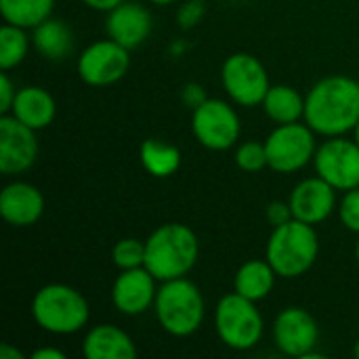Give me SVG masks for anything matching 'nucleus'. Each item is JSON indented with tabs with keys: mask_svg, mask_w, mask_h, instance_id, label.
<instances>
[{
	"mask_svg": "<svg viewBox=\"0 0 359 359\" xmlns=\"http://www.w3.org/2000/svg\"><path fill=\"white\" fill-rule=\"evenodd\" d=\"M44 210L42 194L29 183H11L0 194V215L15 227L34 225Z\"/></svg>",
	"mask_w": 359,
	"mask_h": 359,
	"instance_id": "17",
	"label": "nucleus"
},
{
	"mask_svg": "<svg viewBox=\"0 0 359 359\" xmlns=\"http://www.w3.org/2000/svg\"><path fill=\"white\" fill-rule=\"evenodd\" d=\"M265 149L269 168L276 172H294L316 158V139L309 126L290 122L282 124L269 135Z\"/></svg>",
	"mask_w": 359,
	"mask_h": 359,
	"instance_id": "7",
	"label": "nucleus"
},
{
	"mask_svg": "<svg viewBox=\"0 0 359 359\" xmlns=\"http://www.w3.org/2000/svg\"><path fill=\"white\" fill-rule=\"evenodd\" d=\"M288 204L292 208V219L309 225L322 223L334 210V187L322 177L307 179L294 187Z\"/></svg>",
	"mask_w": 359,
	"mask_h": 359,
	"instance_id": "15",
	"label": "nucleus"
},
{
	"mask_svg": "<svg viewBox=\"0 0 359 359\" xmlns=\"http://www.w3.org/2000/svg\"><path fill=\"white\" fill-rule=\"evenodd\" d=\"M154 276L147 267H135L124 269L122 276L114 282L111 288V301L118 311L124 316H139L145 313L151 303H156V284Z\"/></svg>",
	"mask_w": 359,
	"mask_h": 359,
	"instance_id": "14",
	"label": "nucleus"
},
{
	"mask_svg": "<svg viewBox=\"0 0 359 359\" xmlns=\"http://www.w3.org/2000/svg\"><path fill=\"white\" fill-rule=\"evenodd\" d=\"M84 4H88L90 8H95V11H114L118 4H122L124 0H82Z\"/></svg>",
	"mask_w": 359,
	"mask_h": 359,
	"instance_id": "33",
	"label": "nucleus"
},
{
	"mask_svg": "<svg viewBox=\"0 0 359 359\" xmlns=\"http://www.w3.org/2000/svg\"><path fill=\"white\" fill-rule=\"evenodd\" d=\"M290 217H292V208H290V204L273 202V204H269V206H267V219H269V223H271L273 227L288 223V221H290Z\"/></svg>",
	"mask_w": 359,
	"mask_h": 359,
	"instance_id": "31",
	"label": "nucleus"
},
{
	"mask_svg": "<svg viewBox=\"0 0 359 359\" xmlns=\"http://www.w3.org/2000/svg\"><path fill=\"white\" fill-rule=\"evenodd\" d=\"M32 359H65V355L61 353V351H57V349H40V351H36Z\"/></svg>",
	"mask_w": 359,
	"mask_h": 359,
	"instance_id": "34",
	"label": "nucleus"
},
{
	"mask_svg": "<svg viewBox=\"0 0 359 359\" xmlns=\"http://www.w3.org/2000/svg\"><path fill=\"white\" fill-rule=\"evenodd\" d=\"M34 44L38 53L50 61H61L72 53L74 36L72 29L59 19H46L34 27Z\"/></svg>",
	"mask_w": 359,
	"mask_h": 359,
	"instance_id": "20",
	"label": "nucleus"
},
{
	"mask_svg": "<svg viewBox=\"0 0 359 359\" xmlns=\"http://www.w3.org/2000/svg\"><path fill=\"white\" fill-rule=\"evenodd\" d=\"M202 15H204V2L202 0H189L187 4H183L179 8L177 19H179V25L183 29H189V27H194L200 21Z\"/></svg>",
	"mask_w": 359,
	"mask_h": 359,
	"instance_id": "29",
	"label": "nucleus"
},
{
	"mask_svg": "<svg viewBox=\"0 0 359 359\" xmlns=\"http://www.w3.org/2000/svg\"><path fill=\"white\" fill-rule=\"evenodd\" d=\"M215 322L219 339L236 351L252 349L263 337V318L255 307V301L238 292L221 299Z\"/></svg>",
	"mask_w": 359,
	"mask_h": 359,
	"instance_id": "6",
	"label": "nucleus"
},
{
	"mask_svg": "<svg viewBox=\"0 0 359 359\" xmlns=\"http://www.w3.org/2000/svg\"><path fill=\"white\" fill-rule=\"evenodd\" d=\"M353 353H355V358L359 359V341H358V345H355V349H353Z\"/></svg>",
	"mask_w": 359,
	"mask_h": 359,
	"instance_id": "38",
	"label": "nucleus"
},
{
	"mask_svg": "<svg viewBox=\"0 0 359 359\" xmlns=\"http://www.w3.org/2000/svg\"><path fill=\"white\" fill-rule=\"evenodd\" d=\"M27 55V36L23 27L17 25H2L0 29V67L6 72L19 65Z\"/></svg>",
	"mask_w": 359,
	"mask_h": 359,
	"instance_id": "25",
	"label": "nucleus"
},
{
	"mask_svg": "<svg viewBox=\"0 0 359 359\" xmlns=\"http://www.w3.org/2000/svg\"><path fill=\"white\" fill-rule=\"evenodd\" d=\"M141 162L149 175L164 179V177H170L179 170L181 151L175 145H166V143L147 139L141 145Z\"/></svg>",
	"mask_w": 359,
	"mask_h": 359,
	"instance_id": "24",
	"label": "nucleus"
},
{
	"mask_svg": "<svg viewBox=\"0 0 359 359\" xmlns=\"http://www.w3.org/2000/svg\"><path fill=\"white\" fill-rule=\"evenodd\" d=\"M183 99H185L187 105H191V107L196 109L198 105H202V103L206 101V99H204V88L198 86V84H187V86L183 88Z\"/></svg>",
	"mask_w": 359,
	"mask_h": 359,
	"instance_id": "32",
	"label": "nucleus"
},
{
	"mask_svg": "<svg viewBox=\"0 0 359 359\" xmlns=\"http://www.w3.org/2000/svg\"><path fill=\"white\" fill-rule=\"evenodd\" d=\"M0 359H23V355L17 349H13L11 345H2L0 347Z\"/></svg>",
	"mask_w": 359,
	"mask_h": 359,
	"instance_id": "35",
	"label": "nucleus"
},
{
	"mask_svg": "<svg viewBox=\"0 0 359 359\" xmlns=\"http://www.w3.org/2000/svg\"><path fill=\"white\" fill-rule=\"evenodd\" d=\"M88 313L86 299L65 284H48L40 288L32 301L36 324L53 334H74L82 330L88 322Z\"/></svg>",
	"mask_w": 359,
	"mask_h": 359,
	"instance_id": "4",
	"label": "nucleus"
},
{
	"mask_svg": "<svg viewBox=\"0 0 359 359\" xmlns=\"http://www.w3.org/2000/svg\"><path fill=\"white\" fill-rule=\"evenodd\" d=\"M55 0H0V11L6 23L17 27H36L53 13Z\"/></svg>",
	"mask_w": 359,
	"mask_h": 359,
	"instance_id": "23",
	"label": "nucleus"
},
{
	"mask_svg": "<svg viewBox=\"0 0 359 359\" xmlns=\"http://www.w3.org/2000/svg\"><path fill=\"white\" fill-rule=\"evenodd\" d=\"M316 168L334 189H355L359 187V145L349 139L326 141L316 151Z\"/></svg>",
	"mask_w": 359,
	"mask_h": 359,
	"instance_id": "11",
	"label": "nucleus"
},
{
	"mask_svg": "<svg viewBox=\"0 0 359 359\" xmlns=\"http://www.w3.org/2000/svg\"><path fill=\"white\" fill-rule=\"evenodd\" d=\"M236 162L242 170L246 172H259L261 168L267 166V149H265V143H244L238 147L236 151Z\"/></svg>",
	"mask_w": 359,
	"mask_h": 359,
	"instance_id": "27",
	"label": "nucleus"
},
{
	"mask_svg": "<svg viewBox=\"0 0 359 359\" xmlns=\"http://www.w3.org/2000/svg\"><path fill=\"white\" fill-rule=\"evenodd\" d=\"M198 252L196 233L181 223H168L158 227L145 242V267L156 280H177L196 265Z\"/></svg>",
	"mask_w": 359,
	"mask_h": 359,
	"instance_id": "2",
	"label": "nucleus"
},
{
	"mask_svg": "<svg viewBox=\"0 0 359 359\" xmlns=\"http://www.w3.org/2000/svg\"><path fill=\"white\" fill-rule=\"evenodd\" d=\"M318 250L320 242L316 229L309 223L290 219L273 229L267 244V261L278 276L299 278L316 263Z\"/></svg>",
	"mask_w": 359,
	"mask_h": 359,
	"instance_id": "3",
	"label": "nucleus"
},
{
	"mask_svg": "<svg viewBox=\"0 0 359 359\" xmlns=\"http://www.w3.org/2000/svg\"><path fill=\"white\" fill-rule=\"evenodd\" d=\"M355 255H358V263H359V242H358V248H355Z\"/></svg>",
	"mask_w": 359,
	"mask_h": 359,
	"instance_id": "39",
	"label": "nucleus"
},
{
	"mask_svg": "<svg viewBox=\"0 0 359 359\" xmlns=\"http://www.w3.org/2000/svg\"><path fill=\"white\" fill-rule=\"evenodd\" d=\"M11 111L17 120H21L29 128L40 130L53 122L57 107H55V99L50 97V93H46L40 86H25L17 90Z\"/></svg>",
	"mask_w": 359,
	"mask_h": 359,
	"instance_id": "19",
	"label": "nucleus"
},
{
	"mask_svg": "<svg viewBox=\"0 0 359 359\" xmlns=\"http://www.w3.org/2000/svg\"><path fill=\"white\" fill-rule=\"evenodd\" d=\"M114 265L124 269H135V267H145V244L133 238L120 240L114 250H111Z\"/></svg>",
	"mask_w": 359,
	"mask_h": 359,
	"instance_id": "26",
	"label": "nucleus"
},
{
	"mask_svg": "<svg viewBox=\"0 0 359 359\" xmlns=\"http://www.w3.org/2000/svg\"><path fill=\"white\" fill-rule=\"evenodd\" d=\"M320 330L316 320L299 307L284 309L273 324V339L282 353L292 358H303L316 349Z\"/></svg>",
	"mask_w": 359,
	"mask_h": 359,
	"instance_id": "13",
	"label": "nucleus"
},
{
	"mask_svg": "<svg viewBox=\"0 0 359 359\" xmlns=\"http://www.w3.org/2000/svg\"><path fill=\"white\" fill-rule=\"evenodd\" d=\"M151 32V15L145 6L135 2H122L107 17V34L124 48L139 46Z\"/></svg>",
	"mask_w": 359,
	"mask_h": 359,
	"instance_id": "16",
	"label": "nucleus"
},
{
	"mask_svg": "<svg viewBox=\"0 0 359 359\" xmlns=\"http://www.w3.org/2000/svg\"><path fill=\"white\" fill-rule=\"evenodd\" d=\"M265 114L278 124L299 122L305 116V101L303 97L290 86H271L263 99Z\"/></svg>",
	"mask_w": 359,
	"mask_h": 359,
	"instance_id": "22",
	"label": "nucleus"
},
{
	"mask_svg": "<svg viewBox=\"0 0 359 359\" xmlns=\"http://www.w3.org/2000/svg\"><path fill=\"white\" fill-rule=\"evenodd\" d=\"M191 128L196 139L208 149H229L240 137V118L225 101L206 99L194 109Z\"/></svg>",
	"mask_w": 359,
	"mask_h": 359,
	"instance_id": "9",
	"label": "nucleus"
},
{
	"mask_svg": "<svg viewBox=\"0 0 359 359\" xmlns=\"http://www.w3.org/2000/svg\"><path fill=\"white\" fill-rule=\"evenodd\" d=\"M307 126L320 135L337 137L359 122V82L347 76L320 80L305 99Z\"/></svg>",
	"mask_w": 359,
	"mask_h": 359,
	"instance_id": "1",
	"label": "nucleus"
},
{
	"mask_svg": "<svg viewBox=\"0 0 359 359\" xmlns=\"http://www.w3.org/2000/svg\"><path fill=\"white\" fill-rule=\"evenodd\" d=\"M128 48L116 40H99L90 44L78 59V74L90 86H107L118 82L128 69Z\"/></svg>",
	"mask_w": 359,
	"mask_h": 359,
	"instance_id": "10",
	"label": "nucleus"
},
{
	"mask_svg": "<svg viewBox=\"0 0 359 359\" xmlns=\"http://www.w3.org/2000/svg\"><path fill=\"white\" fill-rule=\"evenodd\" d=\"M82 351L88 359H133L137 355L130 337L111 324L93 328L84 339Z\"/></svg>",
	"mask_w": 359,
	"mask_h": 359,
	"instance_id": "18",
	"label": "nucleus"
},
{
	"mask_svg": "<svg viewBox=\"0 0 359 359\" xmlns=\"http://www.w3.org/2000/svg\"><path fill=\"white\" fill-rule=\"evenodd\" d=\"M341 221L349 231L359 233V187L349 189L341 202Z\"/></svg>",
	"mask_w": 359,
	"mask_h": 359,
	"instance_id": "28",
	"label": "nucleus"
},
{
	"mask_svg": "<svg viewBox=\"0 0 359 359\" xmlns=\"http://www.w3.org/2000/svg\"><path fill=\"white\" fill-rule=\"evenodd\" d=\"M15 88H13V82L8 80L6 74H0V114H8L13 109V103H15Z\"/></svg>",
	"mask_w": 359,
	"mask_h": 359,
	"instance_id": "30",
	"label": "nucleus"
},
{
	"mask_svg": "<svg viewBox=\"0 0 359 359\" xmlns=\"http://www.w3.org/2000/svg\"><path fill=\"white\" fill-rule=\"evenodd\" d=\"M276 276L269 261H248L236 276V292L257 303L271 292Z\"/></svg>",
	"mask_w": 359,
	"mask_h": 359,
	"instance_id": "21",
	"label": "nucleus"
},
{
	"mask_svg": "<svg viewBox=\"0 0 359 359\" xmlns=\"http://www.w3.org/2000/svg\"><path fill=\"white\" fill-rule=\"evenodd\" d=\"M149 2H154V4H170L175 0H149Z\"/></svg>",
	"mask_w": 359,
	"mask_h": 359,
	"instance_id": "36",
	"label": "nucleus"
},
{
	"mask_svg": "<svg viewBox=\"0 0 359 359\" xmlns=\"http://www.w3.org/2000/svg\"><path fill=\"white\" fill-rule=\"evenodd\" d=\"M355 143L359 145V122H358V126H355Z\"/></svg>",
	"mask_w": 359,
	"mask_h": 359,
	"instance_id": "37",
	"label": "nucleus"
},
{
	"mask_svg": "<svg viewBox=\"0 0 359 359\" xmlns=\"http://www.w3.org/2000/svg\"><path fill=\"white\" fill-rule=\"evenodd\" d=\"M156 316L160 326L172 337L194 334L204 320V301L196 284L185 278L168 280L156 294Z\"/></svg>",
	"mask_w": 359,
	"mask_h": 359,
	"instance_id": "5",
	"label": "nucleus"
},
{
	"mask_svg": "<svg viewBox=\"0 0 359 359\" xmlns=\"http://www.w3.org/2000/svg\"><path fill=\"white\" fill-rule=\"evenodd\" d=\"M38 156L36 130L15 116H0V170L17 175L27 170Z\"/></svg>",
	"mask_w": 359,
	"mask_h": 359,
	"instance_id": "12",
	"label": "nucleus"
},
{
	"mask_svg": "<svg viewBox=\"0 0 359 359\" xmlns=\"http://www.w3.org/2000/svg\"><path fill=\"white\" fill-rule=\"evenodd\" d=\"M223 86L227 95L246 107L263 103L269 86V78L261 61L248 53H236L223 63Z\"/></svg>",
	"mask_w": 359,
	"mask_h": 359,
	"instance_id": "8",
	"label": "nucleus"
}]
</instances>
